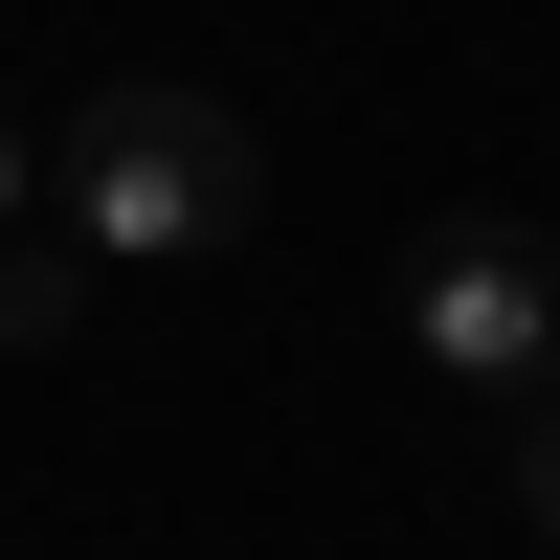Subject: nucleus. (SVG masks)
<instances>
[{
  "label": "nucleus",
  "mask_w": 560,
  "mask_h": 560,
  "mask_svg": "<svg viewBox=\"0 0 560 560\" xmlns=\"http://www.w3.org/2000/svg\"><path fill=\"white\" fill-rule=\"evenodd\" d=\"M516 538L560 560V382H516Z\"/></svg>",
  "instance_id": "obj_4"
},
{
  "label": "nucleus",
  "mask_w": 560,
  "mask_h": 560,
  "mask_svg": "<svg viewBox=\"0 0 560 560\" xmlns=\"http://www.w3.org/2000/svg\"><path fill=\"white\" fill-rule=\"evenodd\" d=\"M404 337L448 359V382H560V247L538 224H427V247H404Z\"/></svg>",
  "instance_id": "obj_2"
},
{
  "label": "nucleus",
  "mask_w": 560,
  "mask_h": 560,
  "mask_svg": "<svg viewBox=\"0 0 560 560\" xmlns=\"http://www.w3.org/2000/svg\"><path fill=\"white\" fill-rule=\"evenodd\" d=\"M269 202V158H247V113H224V90H179V68H135V90H90L68 113V224L90 247H224V224Z\"/></svg>",
  "instance_id": "obj_1"
},
{
  "label": "nucleus",
  "mask_w": 560,
  "mask_h": 560,
  "mask_svg": "<svg viewBox=\"0 0 560 560\" xmlns=\"http://www.w3.org/2000/svg\"><path fill=\"white\" fill-rule=\"evenodd\" d=\"M90 314V224H0V359H45Z\"/></svg>",
  "instance_id": "obj_3"
},
{
  "label": "nucleus",
  "mask_w": 560,
  "mask_h": 560,
  "mask_svg": "<svg viewBox=\"0 0 560 560\" xmlns=\"http://www.w3.org/2000/svg\"><path fill=\"white\" fill-rule=\"evenodd\" d=\"M23 202H45V135H23V113H0V224H23Z\"/></svg>",
  "instance_id": "obj_5"
}]
</instances>
